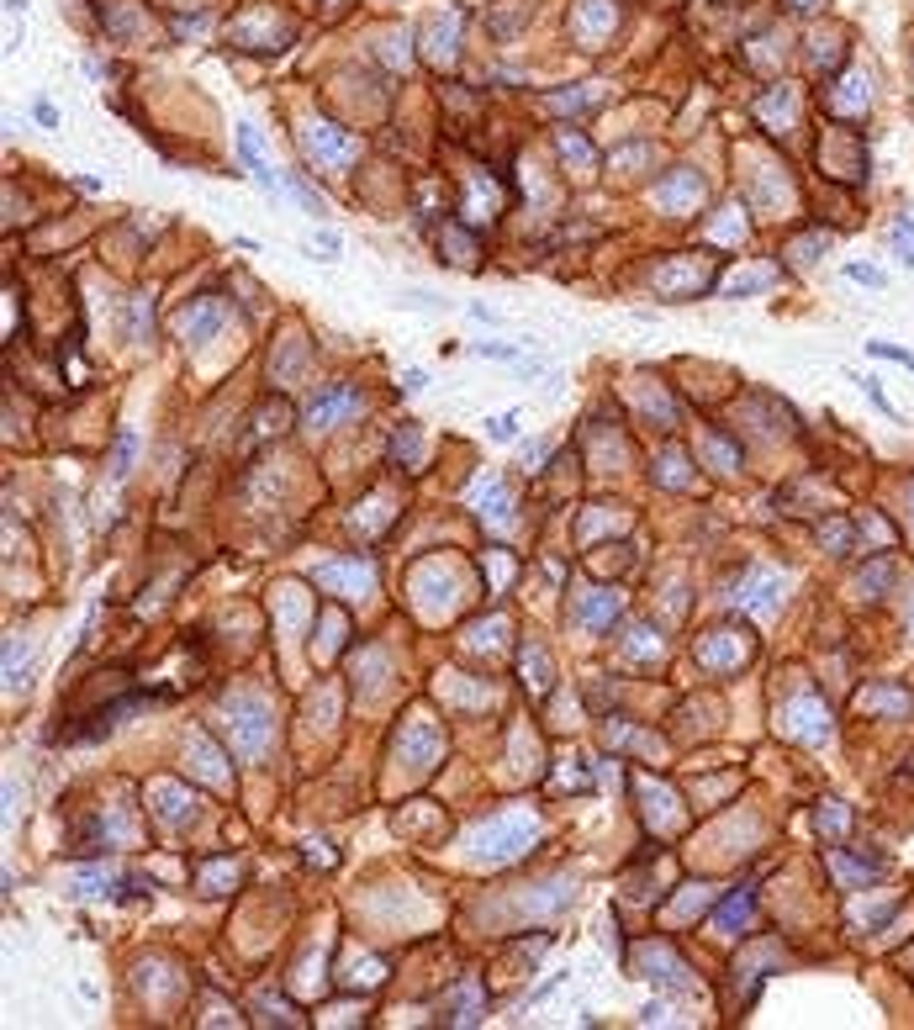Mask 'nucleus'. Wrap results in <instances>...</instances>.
I'll use <instances>...</instances> for the list:
<instances>
[{
  "label": "nucleus",
  "instance_id": "f257e3e1",
  "mask_svg": "<svg viewBox=\"0 0 914 1030\" xmlns=\"http://www.w3.org/2000/svg\"><path fill=\"white\" fill-rule=\"evenodd\" d=\"M539 840V819L529 809H502L492 819H481L471 835H465V851L476 861H487V867H502V861L524 856L529 846Z\"/></svg>",
  "mask_w": 914,
  "mask_h": 1030
},
{
  "label": "nucleus",
  "instance_id": "f03ea898",
  "mask_svg": "<svg viewBox=\"0 0 914 1030\" xmlns=\"http://www.w3.org/2000/svg\"><path fill=\"white\" fill-rule=\"evenodd\" d=\"M222 729H228L233 751L244 761H265L270 745H275V714H270V703L259 698V692H233V698L222 703Z\"/></svg>",
  "mask_w": 914,
  "mask_h": 1030
},
{
  "label": "nucleus",
  "instance_id": "7ed1b4c3",
  "mask_svg": "<svg viewBox=\"0 0 914 1030\" xmlns=\"http://www.w3.org/2000/svg\"><path fill=\"white\" fill-rule=\"evenodd\" d=\"M222 323H228V302H222V296H201V302H191V307L175 317V333H180V344L191 349V344L217 339Z\"/></svg>",
  "mask_w": 914,
  "mask_h": 1030
},
{
  "label": "nucleus",
  "instance_id": "20e7f679",
  "mask_svg": "<svg viewBox=\"0 0 914 1030\" xmlns=\"http://www.w3.org/2000/svg\"><path fill=\"white\" fill-rule=\"evenodd\" d=\"M349 412H360V391L344 386V381H333V386H323V391L307 402V423H312V428H333V423H344Z\"/></svg>",
  "mask_w": 914,
  "mask_h": 1030
},
{
  "label": "nucleus",
  "instance_id": "39448f33",
  "mask_svg": "<svg viewBox=\"0 0 914 1030\" xmlns=\"http://www.w3.org/2000/svg\"><path fill=\"white\" fill-rule=\"evenodd\" d=\"M302 148L317 164L339 170V164H349V154H354V138L339 133V127H328V122H312V127H302Z\"/></svg>",
  "mask_w": 914,
  "mask_h": 1030
},
{
  "label": "nucleus",
  "instance_id": "423d86ee",
  "mask_svg": "<svg viewBox=\"0 0 914 1030\" xmlns=\"http://www.w3.org/2000/svg\"><path fill=\"white\" fill-rule=\"evenodd\" d=\"M782 576L777 571H751L745 576V587L735 592V603L740 608H751V613H772V608H782Z\"/></svg>",
  "mask_w": 914,
  "mask_h": 1030
},
{
  "label": "nucleus",
  "instance_id": "0eeeda50",
  "mask_svg": "<svg viewBox=\"0 0 914 1030\" xmlns=\"http://www.w3.org/2000/svg\"><path fill=\"white\" fill-rule=\"evenodd\" d=\"M370 560H333V566H317V582H323L328 592H365L370 587Z\"/></svg>",
  "mask_w": 914,
  "mask_h": 1030
},
{
  "label": "nucleus",
  "instance_id": "6e6552de",
  "mask_svg": "<svg viewBox=\"0 0 914 1030\" xmlns=\"http://www.w3.org/2000/svg\"><path fill=\"white\" fill-rule=\"evenodd\" d=\"M471 502H476V513L481 518H492L497 529H508L513 523V497L502 492V481H492V476H476V486H471Z\"/></svg>",
  "mask_w": 914,
  "mask_h": 1030
},
{
  "label": "nucleus",
  "instance_id": "1a4fd4ad",
  "mask_svg": "<svg viewBox=\"0 0 914 1030\" xmlns=\"http://www.w3.org/2000/svg\"><path fill=\"white\" fill-rule=\"evenodd\" d=\"M613 613H619V592H592L582 608H576V624H587V629H608L613 624Z\"/></svg>",
  "mask_w": 914,
  "mask_h": 1030
},
{
  "label": "nucleus",
  "instance_id": "9d476101",
  "mask_svg": "<svg viewBox=\"0 0 914 1030\" xmlns=\"http://www.w3.org/2000/svg\"><path fill=\"white\" fill-rule=\"evenodd\" d=\"M698 196H703L698 170H682V175H671L666 185H656V201H666V206H682V201H698Z\"/></svg>",
  "mask_w": 914,
  "mask_h": 1030
},
{
  "label": "nucleus",
  "instance_id": "9b49d317",
  "mask_svg": "<svg viewBox=\"0 0 914 1030\" xmlns=\"http://www.w3.org/2000/svg\"><path fill=\"white\" fill-rule=\"evenodd\" d=\"M148 798H159L154 814H159L164 824H180V819H185V788H175V782H154V793H148Z\"/></svg>",
  "mask_w": 914,
  "mask_h": 1030
},
{
  "label": "nucleus",
  "instance_id": "f8f14e48",
  "mask_svg": "<svg viewBox=\"0 0 914 1030\" xmlns=\"http://www.w3.org/2000/svg\"><path fill=\"white\" fill-rule=\"evenodd\" d=\"M450 1025H476L481 1020V994H476V983H460V994L450 1004V1015H444Z\"/></svg>",
  "mask_w": 914,
  "mask_h": 1030
},
{
  "label": "nucleus",
  "instance_id": "ddd939ff",
  "mask_svg": "<svg viewBox=\"0 0 914 1030\" xmlns=\"http://www.w3.org/2000/svg\"><path fill=\"white\" fill-rule=\"evenodd\" d=\"M148 328H154V302H148V291H138L127 307V339H148Z\"/></svg>",
  "mask_w": 914,
  "mask_h": 1030
},
{
  "label": "nucleus",
  "instance_id": "4468645a",
  "mask_svg": "<svg viewBox=\"0 0 914 1030\" xmlns=\"http://www.w3.org/2000/svg\"><path fill=\"white\" fill-rule=\"evenodd\" d=\"M238 148H244V164L254 170V180L265 185V191H275V175L265 170V159H259V138H254V127H244V133H238Z\"/></svg>",
  "mask_w": 914,
  "mask_h": 1030
},
{
  "label": "nucleus",
  "instance_id": "2eb2a0df",
  "mask_svg": "<svg viewBox=\"0 0 914 1030\" xmlns=\"http://www.w3.org/2000/svg\"><path fill=\"white\" fill-rule=\"evenodd\" d=\"M133 449H138L133 428H122V434H117V455H111V481H127V471H133Z\"/></svg>",
  "mask_w": 914,
  "mask_h": 1030
},
{
  "label": "nucleus",
  "instance_id": "dca6fc26",
  "mask_svg": "<svg viewBox=\"0 0 914 1030\" xmlns=\"http://www.w3.org/2000/svg\"><path fill=\"white\" fill-rule=\"evenodd\" d=\"M555 148H561V159H566V164H582V170L592 164V148H587L582 138H576V133H566V127L555 133Z\"/></svg>",
  "mask_w": 914,
  "mask_h": 1030
},
{
  "label": "nucleus",
  "instance_id": "f3484780",
  "mask_svg": "<svg viewBox=\"0 0 914 1030\" xmlns=\"http://www.w3.org/2000/svg\"><path fill=\"white\" fill-rule=\"evenodd\" d=\"M745 920H751V893H735L730 904L719 909V920H714V925H719V930H735V925H745Z\"/></svg>",
  "mask_w": 914,
  "mask_h": 1030
},
{
  "label": "nucleus",
  "instance_id": "a211bd4d",
  "mask_svg": "<svg viewBox=\"0 0 914 1030\" xmlns=\"http://www.w3.org/2000/svg\"><path fill=\"white\" fill-rule=\"evenodd\" d=\"M893 249H899V265L914 270V222L899 217V228H893Z\"/></svg>",
  "mask_w": 914,
  "mask_h": 1030
},
{
  "label": "nucleus",
  "instance_id": "6ab92c4d",
  "mask_svg": "<svg viewBox=\"0 0 914 1030\" xmlns=\"http://www.w3.org/2000/svg\"><path fill=\"white\" fill-rule=\"evenodd\" d=\"M867 354H878V360H893V365L914 370V354H909V349H893V344H878V339H872V344H867Z\"/></svg>",
  "mask_w": 914,
  "mask_h": 1030
},
{
  "label": "nucleus",
  "instance_id": "aec40b11",
  "mask_svg": "<svg viewBox=\"0 0 914 1030\" xmlns=\"http://www.w3.org/2000/svg\"><path fill=\"white\" fill-rule=\"evenodd\" d=\"M587 101H598L592 90H561V96H550L555 111H576V106H587Z\"/></svg>",
  "mask_w": 914,
  "mask_h": 1030
},
{
  "label": "nucleus",
  "instance_id": "412c9836",
  "mask_svg": "<svg viewBox=\"0 0 914 1030\" xmlns=\"http://www.w3.org/2000/svg\"><path fill=\"white\" fill-rule=\"evenodd\" d=\"M819 824H825L830 835H846V824H851V819H846V809H835V803H830V809H819Z\"/></svg>",
  "mask_w": 914,
  "mask_h": 1030
},
{
  "label": "nucleus",
  "instance_id": "4be33fe9",
  "mask_svg": "<svg viewBox=\"0 0 914 1030\" xmlns=\"http://www.w3.org/2000/svg\"><path fill=\"white\" fill-rule=\"evenodd\" d=\"M819 539H830V545H835V555H841V550L851 545V534H846V523H825V529H819Z\"/></svg>",
  "mask_w": 914,
  "mask_h": 1030
},
{
  "label": "nucleus",
  "instance_id": "5701e85b",
  "mask_svg": "<svg viewBox=\"0 0 914 1030\" xmlns=\"http://www.w3.org/2000/svg\"><path fill=\"white\" fill-rule=\"evenodd\" d=\"M518 434V418L513 412H502V418H492V439H513Z\"/></svg>",
  "mask_w": 914,
  "mask_h": 1030
},
{
  "label": "nucleus",
  "instance_id": "b1692460",
  "mask_svg": "<svg viewBox=\"0 0 914 1030\" xmlns=\"http://www.w3.org/2000/svg\"><path fill=\"white\" fill-rule=\"evenodd\" d=\"M402 455L418 460V434H413V428H402V434H397V460H402Z\"/></svg>",
  "mask_w": 914,
  "mask_h": 1030
},
{
  "label": "nucleus",
  "instance_id": "393cba45",
  "mask_svg": "<svg viewBox=\"0 0 914 1030\" xmlns=\"http://www.w3.org/2000/svg\"><path fill=\"white\" fill-rule=\"evenodd\" d=\"M851 280H862V286H883V275L872 265H851Z\"/></svg>",
  "mask_w": 914,
  "mask_h": 1030
},
{
  "label": "nucleus",
  "instance_id": "a878e982",
  "mask_svg": "<svg viewBox=\"0 0 914 1030\" xmlns=\"http://www.w3.org/2000/svg\"><path fill=\"white\" fill-rule=\"evenodd\" d=\"M423 386H428L423 370H407V376H402V391H423Z\"/></svg>",
  "mask_w": 914,
  "mask_h": 1030
},
{
  "label": "nucleus",
  "instance_id": "bb28decb",
  "mask_svg": "<svg viewBox=\"0 0 914 1030\" xmlns=\"http://www.w3.org/2000/svg\"><path fill=\"white\" fill-rule=\"evenodd\" d=\"M788 6H793V11H814V6H819V0H788Z\"/></svg>",
  "mask_w": 914,
  "mask_h": 1030
},
{
  "label": "nucleus",
  "instance_id": "cd10ccee",
  "mask_svg": "<svg viewBox=\"0 0 914 1030\" xmlns=\"http://www.w3.org/2000/svg\"><path fill=\"white\" fill-rule=\"evenodd\" d=\"M909 634H914V608H909Z\"/></svg>",
  "mask_w": 914,
  "mask_h": 1030
},
{
  "label": "nucleus",
  "instance_id": "c85d7f7f",
  "mask_svg": "<svg viewBox=\"0 0 914 1030\" xmlns=\"http://www.w3.org/2000/svg\"><path fill=\"white\" fill-rule=\"evenodd\" d=\"M909 502H914V486H909Z\"/></svg>",
  "mask_w": 914,
  "mask_h": 1030
},
{
  "label": "nucleus",
  "instance_id": "c756f323",
  "mask_svg": "<svg viewBox=\"0 0 914 1030\" xmlns=\"http://www.w3.org/2000/svg\"><path fill=\"white\" fill-rule=\"evenodd\" d=\"M333 6H344V0H333Z\"/></svg>",
  "mask_w": 914,
  "mask_h": 1030
}]
</instances>
